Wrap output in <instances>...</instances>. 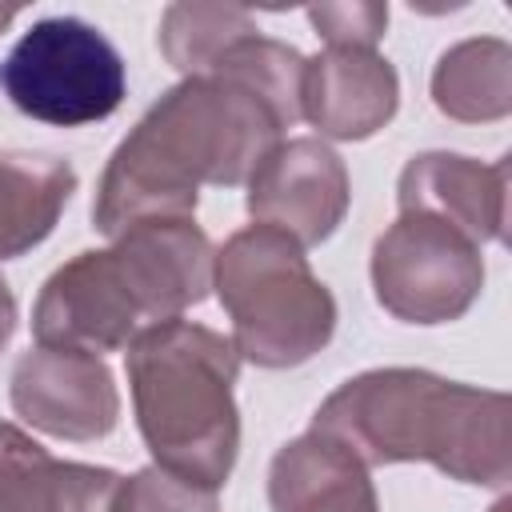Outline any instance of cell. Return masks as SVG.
Here are the masks:
<instances>
[{
	"label": "cell",
	"instance_id": "6da1fadb",
	"mask_svg": "<svg viewBox=\"0 0 512 512\" xmlns=\"http://www.w3.org/2000/svg\"><path fill=\"white\" fill-rule=\"evenodd\" d=\"M284 120L244 84L188 76L172 84L108 156L92 224L108 240L148 220H192L200 184H248L284 140Z\"/></svg>",
	"mask_w": 512,
	"mask_h": 512
},
{
	"label": "cell",
	"instance_id": "7a4b0ae2",
	"mask_svg": "<svg viewBox=\"0 0 512 512\" xmlns=\"http://www.w3.org/2000/svg\"><path fill=\"white\" fill-rule=\"evenodd\" d=\"M512 400L496 388L444 380L428 368H368L344 380L312 416L364 468L432 464L448 480L508 488Z\"/></svg>",
	"mask_w": 512,
	"mask_h": 512
},
{
	"label": "cell",
	"instance_id": "3957f363",
	"mask_svg": "<svg viewBox=\"0 0 512 512\" xmlns=\"http://www.w3.org/2000/svg\"><path fill=\"white\" fill-rule=\"evenodd\" d=\"M216 248L196 220H148L108 248L76 252L60 264L36 304L32 336L44 348H76L104 360L124 352L144 328L180 320L212 288Z\"/></svg>",
	"mask_w": 512,
	"mask_h": 512
},
{
	"label": "cell",
	"instance_id": "277c9868",
	"mask_svg": "<svg viewBox=\"0 0 512 512\" xmlns=\"http://www.w3.org/2000/svg\"><path fill=\"white\" fill-rule=\"evenodd\" d=\"M124 368L152 464L220 492L240 452V408L232 392L240 356L232 340L196 320H164L124 348Z\"/></svg>",
	"mask_w": 512,
	"mask_h": 512
},
{
	"label": "cell",
	"instance_id": "5b68a950",
	"mask_svg": "<svg viewBox=\"0 0 512 512\" xmlns=\"http://www.w3.org/2000/svg\"><path fill=\"white\" fill-rule=\"evenodd\" d=\"M212 288L232 320V348L256 368H296L328 348L336 296L304 248L268 224L232 232L212 260Z\"/></svg>",
	"mask_w": 512,
	"mask_h": 512
},
{
	"label": "cell",
	"instance_id": "8992f818",
	"mask_svg": "<svg viewBox=\"0 0 512 512\" xmlns=\"http://www.w3.org/2000/svg\"><path fill=\"white\" fill-rule=\"evenodd\" d=\"M0 88L16 112L52 128H80L108 120L124 104L128 68L96 24L48 16L0 60Z\"/></svg>",
	"mask_w": 512,
	"mask_h": 512
},
{
	"label": "cell",
	"instance_id": "52a82bcc",
	"mask_svg": "<svg viewBox=\"0 0 512 512\" xmlns=\"http://www.w3.org/2000/svg\"><path fill=\"white\" fill-rule=\"evenodd\" d=\"M372 292L404 324L460 320L484 292V252L428 212H400L372 244Z\"/></svg>",
	"mask_w": 512,
	"mask_h": 512
},
{
	"label": "cell",
	"instance_id": "ba28073f",
	"mask_svg": "<svg viewBox=\"0 0 512 512\" xmlns=\"http://www.w3.org/2000/svg\"><path fill=\"white\" fill-rule=\"evenodd\" d=\"M12 412L52 440H104L120 424V392L112 368L76 348H28L8 380Z\"/></svg>",
	"mask_w": 512,
	"mask_h": 512
},
{
	"label": "cell",
	"instance_id": "9c48e42d",
	"mask_svg": "<svg viewBox=\"0 0 512 512\" xmlns=\"http://www.w3.org/2000/svg\"><path fill=\"white\" fill-rule=\"evenodd\" d=\"M352 204V180L320 136L280 140L248 176L244 208L256 224L288 232L300 248L328 240Z\"/></svg>",
	"mask_w": 512,
	"mask_h": 512
},
{
	"label": "cell",
	"instance_id": "30bf717a",
	"mask_svg": "<svg viewBox=\"0 0 512 512\" xmlns=\"http://www.w3.org/2000/svg\"><path fill=\"white\" fill-rule=\"evenodd\" d=\"M400 108V76L392 60L360 44H328L304 60L300 80V120H308L320 140H368L392 124Z\"/></svg>",
	"mask_w": 512,
	"mask_h": 512
},
{
	"label": "cell",
	"instance_id": "8fae6325",
	"mask_svg": "<svg viewBox=\"0 0 512 512\" xmlns=\"http://www.w3.org/2000/svg\"><path fill=\"white\" fill-rule=\"evenodd\" d=\"M400 212H428L468 240L500 244L508 224V156L484 164L464 152H420L396 180Z\"/></svg>",
	"mask_w": 512,
	"mask_h": 512
},
{
	"label": "cell",
	"instance_id": "7c38bea8",
	"mask_svg": "<svg viewBox=\"0 0 512 512\" xmlns=\"http://www.w3.org/2000/svg\"><path fill=\"white\" fill-rule=\"evenodd\" d=\"M120 472L56 460L20 424L0 420V512H112Z\"/></svg>",
	"mask_w": 512,
	"mask_h": 512
},
{
	"label": "cell",
	"instance_id": "4fadbf2b",
	"mask_svg": "<svg viewBox=\"0 0 512 512\" xmlns=\"http://www.w3.org/2000/svg\"><path fill=\"white\" fill-rule=\"evenodd\" d=\"M268 504L272 512H380L368 468L312 428L272 456Z\"/></svg>",
	"mask_w": 512,
	"mask_h": 512
},
{
	"label": "cell",
	"instance_id": "5bb4252c",
	"mask_svg": "<svg viewBox=\"0 0 512 512\" xmlns=\"http://www.w3.org/2000/svg\"><path fill=\"white\" fill-rule=\"evenodd\" d=\"M76 192L68 160L48 152H0V260L44 244Z\"/></svg>",
	"mask_w": 512,
	"mask_h": 512
},
{
	"label": "cell",
	"instance_id": "9a60e30c",
	"mask_svg": "<svg viewBox=\"0 0 512 512\" xmlns=\"http://www.w3.org/2000/svg\"><path fill=\"white\" fill-rule=\"evenodd\" d=\"M432 104L456 124H492L512 112V48L500 36H468L440 52Z\"/></svg>",
	"mask_w": 512,
	"mask_h": 512
},
{
	"label": "cell",
	"instance_id": "2e32d148",
	"mask_svg": "<svg viewBox=\"0 0 512 512\" xmlns=\"http://www.w3.org/2000/svg\"><path fill=\"white\" fill-rule=\"evenodd\" d=\"M260 32L256 20L236 4H168L160 16V52L188 80L208 76L228 44Z\"/></svg>",
	"mask_w": 512,
	"mask_h": 512
},
{
	"label": "cell",
	"instance_id": "e0dca14e",
	"mask_svg": "<svg viewBox=\"0 0 512 512\" xmlns=\"http://www.w3.org/2000/svg\"><path fill=\"white\" fill-rule=\"evenodd\" d=\"M208 76H224L256 92L288 128L300 120V80H304V56L300 48L272 40L264 32L240 36L236 44L224 48L216 68Z\"/></svg>",
	"mask_w": 512,
	"mask_h": 512
},
{
	"label": "cell",
	"instance_id": "ac0fdd59",
	"mask_svg": "<svg viewBox=\"0 0 512 512\" xmlns=\"http://www.w3.org/2000/svg\"><path fill=\"white\" fill-rule=\"evenodd\" d=\"M112 512H220L216 492L196 488L160 464H148L120 480Z\"/></svg>",
	"mask_w": 512,
	"mask_h": 512
},
{
	"label": "cell",
	"instance_id": "d6986e66",
	"mask_svg": "<svg viewBox=\"0 0 512 512\" xmlns=\"http://www.w3.org/2000/svg\"><path fill=\"white\" fill-rule=\"evenodd\" d=\"M308 20L328 44L376 48L388 28V4H312Z\"/></svg>",
	"mask_w": 512,
	"mask_h": 512
},
{
	"label": "cell",
	"instance_id": "ffe728a7",
	"mask_svg": "<svg viewBox=\"0 0 512 512\" xmlns=\"http://www.w3.org/2000/svg\"><path fill=\"white\" fill-rule=\"evenodd\" d=\"M16 320H20V312H16V296H12V288H8V280L0 276V352L12 344V332H16Z\"/></svg>",
	"mask_w": 512,
	"mask_h": 512
},
{
	"label": "cell",
	"instance_id": "44dd1931",
	"mask_svg": "<svg viewBox=\"0 0 512 512\" xmlns=\"http://www.w3.org/2000/svg\"><path fill=\"white\" fill-rule=\"evenodd\" d=\"M12 20H16V8H0V32H4Z\"/></svg>",
	"mask_w": 512,
	"mask_h": 512
}]
</instances>
